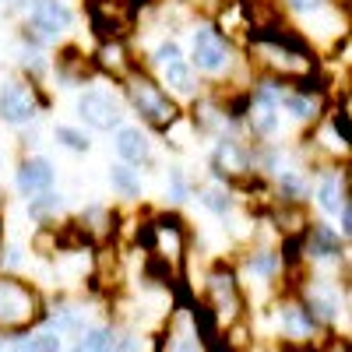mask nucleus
Listing matches in <instances>:
<instances>
[{
	"mask_svg": "<svg viewBox=\"0 0 352 352\" xmlns=\"http://www.w3.org/2000/svg\"><path fill=\"white\" fill-rule=\"evenodd\" d=\"M152 352H222L219 328L197 300L180 296L176 303H169L166 317L159 320Z\"/></svg>",
	"mask_w": 352,
	"mask_h": 352,
	"instance_id": "f257e3e1",
	"label": "nucleus"
},
{
	"mask_svg": "<svg viewBox=\"0 0 352 352\" xmlns=\"http://www.w3.org/2000/svg\"><path fill=\"white\" fill-rule=\"evenodd\" d=\"M138 243L144 247V257H148V272L155 275V282L173 285L180 278L187 254H190V229L180 215L162 212L152 219H141L138 229Z\"/></svg>",
	"mask_w": 352,
	"mask_h": 352,
	"instance_id": "f03ea898",
	"label": "nucleus"
},
{
	"mask_svg": "<svg viewBox=\"0 0 352 352\" xmlns=\"http://www.w3.org/2000/svg\"><path fill=\"white\" fill-rule=\"evenodd\" d=\"M187 64L197 71V78L212 81V92H219L226 81L236 85V71L240 74H254L250 64H247V56L240 53V46L232 43L229 36H222L215 25H197L194 28Z\"/></svg>",
	"mask_w": 352,
	"mask_h": 352,
	"instance_id": "7ed1b4c3",
	"label": "nucleus"
},
{
	"mask_svg": "<svg viewBox=\"0 0 352 352\" xmlns=\"http://www.w3.org/2000/svg\"><path fill=\"white\" fill-rule=\"evenodd\" d=\"M120 85H124V92H120V96H124V106L141 120V127L166 134V131L184 116L180 102H176L166 88L155 81V74H152L148 67L138 64Z\"/></svg>",
	"mask_w": 352,
	"mask_h": 352,
	"instance_id": "20e7f679",
	"label": "nucleus"
},
{
	"mask_svg": "<svg viewBox=\"0 0 352 352\" xmlns=\"http://www.w3.org/2000/svg\"><path fill=\"white\" fill-rule=\"evenodd\" d=\"M197 303L208 310V317L215 320L219 335H222V328L250 317L247 314V289H243V278L236 272V264L215 261L212 268L204 272V285H201V300Z\"/></svg>",
	"mask_w": 352,
	"mask_h": 352,
	"instance_id": "39448f33",
	"label": "nucleus"
},
{
	"mask_svg": "<svg viewBox=\"0 0 352 352\" xmlns=\"http://www.w3.org/2000/svg\"><path fill=\"white\" fill-rule=\"evenodd\" d=\"M46 300L43 292L11 272H0V335H18V331H32L43 324Z\"/></svg>",
	"mask_w": 352,
	"mask_h": 352,
	"instance_id": "423d86ee",
	"label": "nucleus"
},
{
	"mask_svg": "<svg viewBox=\"0 0 352 352\" xmlns=\"http://www.w3.org/2000/svg\"><path fill=\"white\" fill-rule=\"evenodd\" d=\"M71 28H74V11L67 0H32L21 21V43L46 50L53 43L67 39Z\"/></svg>",
	"mask_w": 352,
	"mask_h": 352,
	"instance_id": "0eeeda50",
	"label": "nucleus"
},
{
	"mask_svg": "<svg viewBox=\"0 0 352 352\" xmlns=\"http://www.w3.org/2000/svg\"><path fill=\"white\" fill-rule=\"evenodd\" d=\"M50 109V96L43 92V85L14 74L8 81H0V120L8 127H28L39 120V113Z\"/></svg>",
	"mask_w": 352,
	"mask_h": 352,
	"instance_id": "6e6552de",
	"label": "nucleus"
},
{
	"mask_svg": "<svg viewBox=\"0 0 352 352\" xmlns=\"http://www.w3.org/2000/svg\"><path fill=\"white\" fill-rule=\"evenodd\" d=\"M272 317H275V331H278L282 345H307V342L324 335L320 320L307 310V303L300 300L296 289L278 292L275 303H272Z\"/></svg>",
	"mask_w": 352,
	"mask_h": 352,
	"instance_id": "1a4fd4ad",
	"label": "nucleus"
},
{
	"mask_svg": "<svg viewBox=\"0 0 352 352\" xmlns=\"http://www.w3.org/2000/svg\"><path fill=\"white\" fill-rule=\"evenodd\" d=\"M212 176L229 187H240L243 180H250L254 173V141L240 138V134H219L215 138V148L208 155Z\"/></svg>",
	"mask_w": 352,
	"mask_h": 352,
	"instance_id": "9d476101",
	"label": "nucleus"
},
{
	"mask_svg": "<svg viewBox=\"0 0 352 352\" xmlns=\"http://www.w3.org/2000/svg\"><path fill=\"white\" fill-rule=\"evenodd\" d=\"M296 250V264L310 261V264H349V240L338 236V229L328 222H314L303 229L300 240H292Z\"/></svg>",
	"mask_w": 352,
	"mask_h": 352,
	"instance_id": "9b49d317",
	"label": "nucleus"
},
{
	"mask_svg": "<svg viewBox=\"0 0 352 352\" xmlns=\"http://www.w3.org/2000/svg\"><path fill=\"white\" fill-rule=\"evenodd\" d=\"M74 109H78V120L99 134H113L124 124V96L109 92V88H85Z\"/></svg>",
	"mask_w": 352,
	"mask_h": 352,
	"instance_id": "f8f14e48",
	"label": "nucleus"
},
{
	"mask_svg": "<svg viewBox=\"0 0 352 352\" xmlns=\"http://www.w3.org/2000/svg\"><path fill=\"white\" fill-rule=\"evenodd\" d=\"M317 208L324 215H335L342 204L352 201V180H349V162H338V166H320L317 180L310 187Z\"/></svg>",
	"mask_w": 352,
	"mask_h": 352,
	"instance_id": "ddd939ff",
	"label": "nucleus"
},
{
	"mask_svg": "<svg viewBox=\"0 0 352 352\" xmlns=\"http://www.w3.org/2000/svg\"><path fill=\"white\" fill-rule=\"evenodd\" d=\"M56 187V166L46 159V155H36V152H28L14 162V190L28 201V197H36V194H46Z\"/></svg>",
	"mask_w": 352,
	"mask_h": 352,
	"instance_id": "4468645a",
	"label": "nucleus"
},
{
	"mask_svg": "<svg viewBox=\"0 0 352 352\" xmlns=\"http://www.w3.org/2000/svg\"><path fill=\"white\" fill-rule=\"evenodd\" d=\"M113 148L120 155V162L134 166V169H148L155 166V144L141 124H120L113 131Z\"/></svg>",
	"mask_w": 352,
	"mask_h": 352,
	"instance_id": "2eb2a0df",
	"label": "nucleus"
},
{
	"mask_svg": "<svg viewBox=\"0 0 352 352\" xmlns=\"http://www.w3.org/2000/svg\"><path fill=\"white\" fill-rule=\"evenodd\" d=\"M74 232L85 240V243H109L116 240V232H120V212L106 208V204H85L78 222H74Z\"/></svg>",
	"mask_w": 352,
	"mask_h": 352,
	"instance_id": "dca6fc26",
	"label": "nucleus"
},
{
	"mask_svg": "<svg viewBox=\"0 0 352 352\" xmlns=\"http://www.w3.org/2000/svg\"><path fill=\"white\" fill-rule=\"evenodd\" d=\"M138 64H141V60L127 50V39H102V43L96 46V53H92L96 74H106V78H113V81H124Z\"/></svg>",
	"mask_w": 352,
	"mask_h": 352,
	"instance_id": "f3484780",
	"label": "nucleus"
},
{
	"mask_svg": "<svg viewBox=\"0 0 352 352\" xmlns=\"http://www.w3.org/2000/svg\"><path fill=\"white\" fill-rule=\"evenodd\" d=\"M166 92L176 99V102H194L204 88H201V78H197V71L187 64V56L184 60H176V64H166V67H159V78H155Z\"/></svg>",
	"mask_w": 352,
	"mask_h": 352,
	"instance_id": "a211bd4d",
	"label": "nucleus"
},
{
	"mask_svg": "<svg viewBox=\"0 0 352 352\" xmlns=\"http://www.w3.org/2000/svg\"><path fill=\"white\" fill-rule=\"evenodd\" d=\"M0 352H64V338H56L50 328H32L18 335H0Z\"/></svg>",
	"mask_w": 352,
	"mask_h": 352,
	"instance_id": "6ab92c4d",
	"label": "nucleus"
},
{
	"mask_svg": "<svg viewBox=\"0 0 352 352\" xmlns=\"http://www.w3.org/2000/svg\"><path fill=\"white\" fill-rule=\"evenodd\" d=\"M50 71H56V78H60L67 88L81 85L88 74H96L92 56H81V50H74V46H64L60 53H56V60H50Z\"/></svg>",
	"mask_w": 352,
	"mask_h": 352,
	"instance_id": "aec40b11",
	"label": "nucleus"
},
{
	"mask_svg": "<svg viewBox=\"0 0 352 352\" xmlns=\"http://www.w3.org/2000/svg\"><path fill=\"white\" fill-rule=\"evenodd\" d=\"M197 201H201V208L204 212H212L215 219H229L232 212H236V187H229L222 180H212V184H204L194 190Z\"/></svg>",
	"mask_w": 352,
	"mask_h": 352,
	"instance_id": "412c9836",
	"label": "nucleus"
},
{
	"mask_svg": "<svg viewBox=\"0 0 352 352\" xmlns=\"http://www.w3.org/2000/svg\"><path fill=\"white\" fill-rule=\"evenodd\" d=\"M282 11L292 18H303V21H320V18H345L349 11L331 4V0H282Z\"/></svg>",
	"mask_w": 352,
	"mask_h": 352,
	"instance_id": "4be33fe9",
	"label": "nucleus"
},
{
	"mask_svg": "<svg viewBox=\"0 0 352 352\" xmlns=\"http://www.w3.org/2000/svg\"><path fill=\"white\" fill-rule=\"evenodd\" d=\"M109 184H113V190L120 194L124 201H141V197H144L141 169H134V166H127V162H113V166H109Z\"/></svg>",
	"mask_w": 352,
	"mask_h": 352,
	"instance_id": "5701e85b",
	"label": "nucleus"
},
{
	"mask_svg": "<svg viewBox=\"0 0 352 352\" xmlns=\"http://www.w3.org/2000/svg\"><path fill=\"white\" fill-rule=\"evenodd\" d=\"M25 212H28V219L39 222V226H53V222H56V215L64 212V194L46 190V194L28 197V201H25Z\"/></svg>",
	"mask_w": 352,
	"mask_h": 352,
	"instance_id": "b1692460",
	"label": "nucleus"
},
{
	"mask_svg": "<svg viewBox=\"0 0 352 352\" xmlns=\"http://www.w3.org/2000/svg\"><path fill=\"white\" fill-rule=\"evenodd\" d=\"M102 352H144V338L131 324H109V338Z\"/></svg>",
	"mask_w": 352,
	"mask_h": 352,
	"instance_id": "393cba45",
	"label": "nucleus"
},
{
	"mask_svg": "<svg viewBox=\"0 0 352 352\" xmlns=\"http://www.w3.org/2000/svg\"><path fill=\"white\" fill-rule=\"evenodd\" d=\"M194 180L184 173V166H169V180H166V201L173 204V208H180L184 201L194 197Z\"/></svg>",
	"mask_w": 352,
	"mask_h": 352,
	"instance_id": "a878e982",
	"label": "nucleus"
},
{
	"mask_svg": "<svg viewBox=\"0 0 352 352\" xmlns=\"http://www.w3.org/2000/svg\"><path fill=\"white\" fill-rule=\"evenodd\" d=\"M53 141L60 144V148L74 152V155H85L88 148H92L88 134H85L81 127H74V124H56V127H53Z\"/></svg>",
	"mask_w": 352,
	"mask_h": 352,
	"instance_id": "bb28decb",
	"label": "nucleus"
},
{
	"mask_svg": "<svg viewBox=\"0 0 352 352\" xmlns=\"http://www.w3.org/2000/svg\"><path fill=\"white\" fill-rule=\"evenodd\" d=\"M176 60H184V50H180V43L176 39H159L155 43V50H152V56H148V64L144 67H152V71H159V67H166V64H176Z\"/></svg>",
	"mask_w": 352,
	"mask_h": 352,
	"instance_id": "cd10ccee",
	"label": "nucleus"
},
{
	"mask_svg": "<svg viewBox=\"0 0 352 352\" xmlns=\"http://www.w3.org/2000/svg\"><path fill=\"white\" fill-rule=\"evenodd\" d=\"M106 338H109V324H88L85 335L74 338V349L71 352H102Z\"/></svg>",
	"mask_w": 352,
	"mask_h": 352,
	"instance_id": "c85d7f7f",
	"label": "nucleus"
},
{
	"mask_svg": "<svg viewBox=\"0 0 352 352\" xmlns=\"http://www.w3.org/2000/svg\"><path fill=\"white\" fill-rule=\"evenodd\" d=\"M21 268H25V247L21 243H4L0 247V272L21 275Z\"/></svg>",
	"mask_w": 352,
	"mask_h": 352,
	"instance_id": "c756f323",
	"label": "nucleus"
},
{
	"mask_svg": "<svg viewBox=\"0 0 352 352\" xmlns=\"http://www.w3.org/2000/svg\"><path fill=\"white\" fill-rule=\"evenodd\" d=\"M320 352H349V335H338V331H324V342L317 345Z\"/></svg>",
	"mask_w": 352,
	"mask_h": 352,
	"instance_id": "7c9ffc66",
	"label": "nucleus"
},
{
	"mask_svg": "<svg viewBox=\"0 0 352 352\" xmlns=\"http://www.w3.org/2000/svg\"><path fill=\"white\" fill-rule=\"evenodd\" d=\"M335 219H338V226H335V229H338V236L349 240V236H352V201L342 204V208L335 212Z\"/></svg>",
	"mask_w": 352,
	"mask_h": 352,
	"instance_id": "2f4dec72",
	"label": "nucleus"
},
{
	"mask_svg": "<svg viewBox=\"0 0 352 352\" xmlns=\"http://www.w3.org/2000/svg\"><path fill=\"white\" fill-rule=\"evenodd\" d=\"M232 352H268V345H264L261 338H250L247 345H240V349H232Z\"/></svg>",
	"mask_w": 352,
	"mask_h": 352,
	"instance_id": "473e14b6",
	"label": "nucleus"
},
{
	"mask_svg": "<svg viewBox=\"0 0 352 352\" xmlns=\"http://www.w3.org/2000/svg\"><path fill=\"white\" fill-rule=\"evenodd\" d=\"M282 352H320L314 342H307V345H282Z\"/></svg>",
	"mask_w": 352,
	"mask_h": 352,
	"instance_id": "72a5a7b5",
	"label": "nucleus"
},
{
	"mask_svg": "<svg viewBox=\"0 0 352 352\" xmlns=\"http://www.w3.org/2000/svg\"><path fill=\"white\" fill-rule=\"evenodd\" d=\"M0 247H4V219H0Z\"/></svg>",
	"mask_w": 352,
	"mask_h": 352,
	"instance_id": "f704fd0d",
	"label": "nucleus"
},
{
	"mask_svg": "<svg viewBox=\"0 0 352 352\" xmlns=\"http://www.w3.org/2000/svg\"><path fill=\"white\" fill-rule=\"evenodd\" d=\"M0 212H4V187H0Z\"/></svg>",
	"mask_w": 352,
	"mask_h": 352,
	"instance_id": "c9c22d12",
	"label": "nucleus"
}]
</instances>
